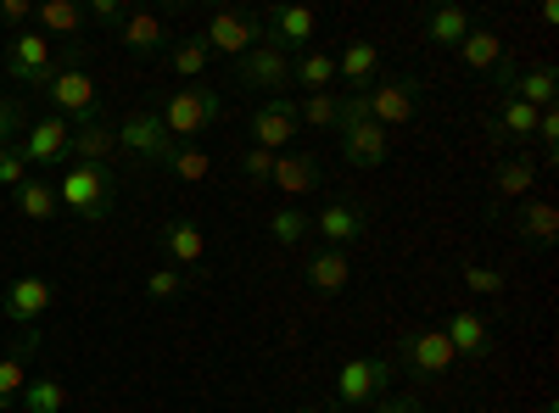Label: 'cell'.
Returning a JSON list of instances; mask_svg holds the SVG:
<instances>
[{
    "label": "cell",
    "instance_id": "6",
    "mask_svg": "<svg viewBox=\"0 0 559 413\" xmlns=\"http://www.w3.org/2000/svg\"><path fill=\"white\" fill-rule=\"evenodd\" d=\"M364 112H369V123H381V129L392 134L397 123H408V118L419 112V78H414V73H397V78L369 84V89H364Z\"/></svg>",
    "mask_w": 559,
    "mask_h": 413
},
{
    "label": "cell",
    "instance_id": "33",
    "mask_svg": "<svg viewBox=\"0 0 559 413\" xmlns=\"http://www.w3.org/2000/svg\"><path fill=\"white\" fill-rule=\"evenodd\" d=\"M376 73H381V51L364 45V39H353L347 51L336 57V78H347V84H376Z\"/></svg>",
    "mask_w": 559,
    "mask_h": 413
},
{
    "label": "cell",
    "instance_id": "29",
    "mask_svg": "<svg viewBox=\"0 0 559 413\" xmlns=\"http://www.w3.org/2000/svg\"><path fill=\"white\" fill-rule=\"evenodd\" d=\"M532 134H537V107H526V101H515V96H503V107H498V123H492V141L526 146Z\"/></svg>",
    "mask_w": 559,
    "mask_h": 413
},
{
    "label": "cell",
    "instance_id": "20",
    "mask_svg": "<svg viewBox=\"0 0 559 413\" xmlns=\"http://www.w3.org/2000/svg\"><path fill=\"white\" fill-rule=\"evenodd\" d=\"M157 246H163L168 263H179V268H197V263L207 257V235H202V223H191V218H168V223L157 229Z\"/></svg>",
    "mask_w": 559,
    "mask_h": 413
},
{
    "label": "cell",
    "instance_id": "14",
    "mask_svg": "<svg viewBox=\"0 0 559 413\" xmlns=\"http://www.w3.org/2000/svg\"><path fill=\"white\" fill-rule=\"evenodd\" d=\"M336 129H342V157H347L353 168H381V162H386L392 134H386L381 123H369V118H342Z\"/></svg>",
    "mask_w": 559,
    "mask_h": 413
},
{
    "label": "cell",
    "instance_id": "39",
    "mask_svg": "<svg viewBox=\"0 0 559 413\" xmlns=\"http://www.w3.org/2000/svg\"><path fill=\"white\" fill-rule=\"evenodd\" d=\"M464 286H471L476 296H503L509 291V274L503 268H487V263H471V268H464Z\"/></svg>",
    "mask_w": 559,
    "mask_h": 413
},
{
    "label": "cell",
    "instance_id": "25",
    "mask_svg": "<svg viewBox=\"0 0 559 413\" xmlns=\"http://www.w3.org/2000/svg\"><path fill=\"white\" fill-rule=\"evenodd\" d=\"M515 235L532 241V246H554V241H559V207H554L548 196L526 202V207L515 212Z\"/></svg>",
    "mask_w": 559,
    "mask_h": 413
},
{
    "label": "cell",
    "instance_id": "40",
    "mask_svg": "<svg viewBox=\"0 0 559 413\" xmlns=\"http://www.w3.org/2000/svg\"><path fill=\"white\" fill-rule=\"evenodd\" d=\"M185 286H191V274H179V268H157L152 280H146V296H152V302H174Z\"/></svg>",
    "mask_w": 559,
    "mask_h": 413
},
{
    "label": "cell",
    "instance_id": "15",
    "mask_svg": "<svg viewBox=\"0 0 559 413\" xmlns=\"http://www.w3.org/2000/svg\"><path fill=\"white\" fill-rule=\"evenodd\" d=\"M442 336L453 341L459 357H471V363H487V357H492V330H487V318L471 313V307L442 313Z\"/></svg>",
    "mask_w": 559,
    "mask_h": 413
},
{
    "label": "cell",
    "instance_id": "4",
    "mask_svg": "<svg viewBox=\"0 0 559 413\" xmlns=\"http://www.w3.org/2000/svg\"><path fill=\"white\" fill-rule=\"evenodd\" d=\"M392 375H397L392 357H347L336 375V397L347 408H376L381 397H392Z\"/></svg>",
    "mask_w": 559,
    "mask_h": 413
},
{
    "label": "cell",
    "instance_id": "23",
    "mask_svg": "<svg viewBox=\"0 0 559 413\" xmlns=\"http://www.w3.org/2000/svg\"><path fill=\"white\" fill-rule=\"evenodd\" d=\"M118 39L129 45L134 57H157L163 45H168V23H163L157 12H123V23H118Z\"/></svg>",
    "mask_w": 559,
    "mask_h": 413
},
{
    "label": "cell",
    "instance_id": "10",
    "mask_svg": "<svg viewBox=\"0 0 559 413\" xmlns=\"http://www.w3.org/2000/svg\"><path fill=\"white\" fill-rule=\"evenodd\" d=\"M45 96H51L57 118H68V123L96 118V78H90L84 68H57L51 84H45Z\"/></svg>",
    "mask_w": 559,
    "mask_h": 413
},
{
    "label": "cell",
    "instance_id": "17",
    "mask_svg": "<svg viewBox=\"0 0 559 413\" xmlns=\"http://www.w3.org/2000/svg\"><path fill=\"white\" fill-rule=\"evenodd\" d=\"M118 151V129L102 123V118H84L68 129V157L73 162H90V168H107V157Z\"/></svg>",
    "mask_w": 559,
    "mask_h": 413
},
{
    "label": "cell",
    "instance_id": "31",
    "mask_svg": "<svg viewBox=\"0 0 559 413\" xmlns=\"http://www.w3.org/2000/svg\"><path fill=\"white\" fill-rule=\"evenodd\" d=\"M68 402H73V391H68L62 375H39V380H28L23 397H17V408H28V413H62Z\"/></svg>",
    "mask_w": 559,
    "mask_h": 413
},
{
    "label": "cell",
    "instance_id": "9",
    "mask_svg": "<svg viewBox=\"0 0 559 413\" xmlns=\"http://www.w3.org/2000/svg\"><path fill=\"white\" fill-rule=\"evenodd\" d=\"M236 78H241L247 89H269V96H286V84H292V57L280 51L274 39H263V45H252V51L236 62Z\"/></svg>",
    "mask_w": 559,
    "mask_h": 413
},
{
    "label": "cell",
    "instance_id": "8",
    "mask_svg": "<svg viewBox=\"0 0 559 413\" xmlns=\"http://www.w3.org/2000/svg\"><path fill=\"white\" fill-rule=\"evenodd\" d=\"M202 45H207V51H218V57H236L241 62L252 45H263V23L252 12H241V7H224V12H213Z\"/></svg>",
    "mask_w": 559,
    "mask_h": 413
},
{
    "label": "cell",
    "instance_id": "35",
    "mask_svg": "<svg viewBox=\"0 0 559 413\" xmlns=\"http://www.w3.org/2000/svg\"><path fill=\"white\" fill-rule=\"evenodd\" d=\"M168 179H185V185H202V179H213V157L202 146H174L168 151Z\"/></svg>",
    "mask_w": 559,
    "mask_h": 413
},
{
    "label": "cell",
    "instance_id": "46",
    "mask_svg": "<svg viewBox=\"0 0 559 413\" xmlns=\"http://www.w3.org/2000/svg\"><path fill=\"white\" fill-rule=\"evenodd\" d=\"M0 23H12L23 34V28H34V7L28 0H0Z\"/></svg>",
    "mask_w": 559,
    "mask_h": 413
},
{
    "label": "cell",
    "instance_id": "44",
    "mask_svg": "<svg viewBox=\"0 0 559 413\" xmlns=\"http://www.w3.org/2000/svg\"><path fill=\"white\" fill-rule=\"evenodd\" d=\"M17 134H23V107L17 101H0V151L17 146Z\"/></svg>",
    "mask_w": 559,
    "mask_h": 413
},
{
    "label": "cell",
    "instance_id": "2",
    "mask_svg": "<svg viewBox=\"0 0 559 413\" xmlns=\"http://www.w3.org/2000/svg\"><path fill=\"white\" fill-rule=\"evenodd\" d=\"M157 118H163V129H168V141L174 146H197V134H207L218 118H224V101L213 96V84H185V89H174V96L157 107Z\"/></svg>",
    "mask_w": 559,
    "mask_h": 413
},
{
    "label": "cell",
    "instance_id": "28",
    "mask_svg": "<svg viewBox=\"0 0 559 413\" xmlns=\"http://www.w3.org/2000/svg\"><path fill=\"white\" fill-rule=\"evenodd\" d=\"M12 202H17V212L23 218H34V223H51L57 212H62V202H57V185H51V179H23V185L12 191Z\"/></svg>",
    "mask_w": 559,
    "mask_h": 413
},
{
    "label": "cell",
    "instance_id": "11",
    "mask_svg": "<svg viewBox=\"0 0 559 413\" xmlns=\"http://www.w3.org/2000/svg\"><path fill=\"white\" fill-rule=\"evenodd\" d=\"M68 118H39L34 129H23V141H17V157L28 162V168H57V162H68Z\"/></svg>",
    "mask_w": 559,
    "mask_h": 413
},
{
    "label": "cell",
    "instance_id": "38",
    "mask_svg": "<svg viewBox=\"0 0 559 413\" xmlns=\"http://www.w3.org/2000/svg\"><path fill=\"white\" fill-rule=\"evenodd\" d=\"M302 229H313V218H302V207H280V212L269 218L274 246H297V241H302Z\"/></svg>",
    "mask_w": 559,
    "mask_h": 413
},
{
    "label": "cell",
    "instance_id": "7",
    "mask_svg": "<svg viewBox=\"0 0 559 413\" xmlns=\"http://www.w3.org/2000/svg\"><path fill=\"white\" fill-rule=\"evenodd\" d=\"M302 134V123H297V101L292 96H263L258 107H252V146H263V151H286L292 141Z\"/></svg>",
    "mask_w": 559,
    "mask_h": 413
},
{
    "label": "cell",
    "instance_id": "1",
    "mask_svg": "<svg viewBox=\"0 0 559 413\" xmlns=\"http://www.w3.org/2000/svg\"><path fill=\"white\" fill-rule=\"evenodd\" d=\"M57 202H62V212H73V218H84V223H102V218H112V207H118V179H112V168L68 162L62 179H57Z\"/></svg>",
    "mask_w": 559,
    "mask_h": 413
},
{
    "label": "cell",
    "instance_id": "36",
    "mask_svg": "<svg viewBox=\"0 0 559 413\" xmlns=\"http://www.w3.org/2000/svg\"><path fill=\"white\" fill-rule=\"evenodd\" d=\"M297 123H308V129H336V123H342V96H336V89H319V96L297 101Z\"/></svg>",
    "mask_w": 559,
    "mask_h": 413
},
{
    "label": "cell",
    "instance_id": "22",
    "mask_svg": "<svg viewBox=\"0 0 559 413\" xmlns=\"http://www.w3.org/2000/svg\"><path fill=\"white\" fill-rule=\"evenodd\" d=\"M302 280H308V291H319V296H336V291H347V280H353V263H347V252L324 246V252H313V257L302 263Z\"/></svg>",
    "mask_w": 559,
    "mask_h": 413
},
{
    "label": "cell",
    "instance_id": "26",
    "mask_svg": "<svg viewBox=\"0 0 559 413\" xmlns=\"http://www.w3.org/2000/svg\"><path fill=\"white\" fill-rule=\"evenodd\" d=\"M554 89H559V73H554V62H537V68H526V73H515L509 78V96L515 101H526V107H554Z\"/></svg>",
    "mask_w": 559,
    "mask_h": 413
},
{
    "label": "cell",
    "instance_id": "32",
    "mask_svg": "<svg viewBox=\"0 0 559 413\" xmlns=\"http://www.w3.org/2000/svg\"><path fill=\"white\" fill-rule=\"evenodd\" d=\"M292 84H302L308 96L331 89V84H336V57H324V51H302V57H292Z\"/></svg>",
    "mask_w": 559,
    "mask_h": 413
},
{
    "label": "cell",
    "instance_id": "12",
    "mask_svg": "<svg viewBox=\"0 0 559 413\" xmlns=\"http://www.w3.org/2000/svg\"><path fill=\"white\" fill-rule=\"evenodd\" d=\"M51 302H57V291H51V280H39V274H23V280H12L7 296H0L7 318L23 325V330H39V318L51 313Z\"/></svg>",
    "mask_w": 559,
    "mask_h": 413
},
{
    "label": "cell",
    "instance_id": "45",
    "mask_svg": "<svg viewBox=\"0 0 559 413\" xmlns=\"http://www.w3.org/2000/svg\"><path fill=\"white\" fill-rule=\"evenodd\" d=\"M369 413H426V397L419 391H403V397H381Z\"/></svg>",
    "mask_w": 559,
    "mask_h": 413
},
{
    "label": "cell",
    "instance_id": "5",
    "mask_svg": "<svg viewBox=\"0 0 559 413\" xmlns=\"http://www.w3.org/2000/svg\"><path fill=\"white\" fill-rule=\"evenodd\" d=\"M7 73H12V84H23V89H45V84H51V73H57V45L45 39L39 28L12 34V45H7Z\"/></svg>",
    "mask_w": 559,
    "mask_h": 413
},
{
    "label": "cell",
    "instance_id": "48",
    "mask_svg": "<svg viewBox=\"0 0 559 413\" xmlns=\"http://www.w3.org/2000/svg\"><path fill=\"white\" fill-rule=\"evenodd\" d=\"M297 413H331V408H324V402H302Z\"/></svg>",
    "mask_w": 559,
    "mask_h": 413
},
{
    "label": "cell",
    "instance_id": "42",
    "mask_svg": "<svg viewBox=\"0 0 559 413\" xmlns=\"http://www.w3.org/2000/svg\"><path fill=\"white\" fill-rule=\"evenodd\" d=\"M23 179H28V162L17 157V146H7L0 151V191H17Z\"/></svg>",
    "mask_w": 559,
    "mask_h": 413
},
{
    "label": "cell",
    "instance_id": "30",
    "mask_svg": "<svg viewBox=\"0 0 559 413\" xmlns=\"http://www.w3.org/2000/svg\"><path fill=\"white\" fill-rule=\"evenodd\" d=\"M492 191H498V202H526L537 191V168L526 157H503L492 168Z\"/></svg>",
    "mask_w": 559,
    "mask_h": 413
},
{
    "label": "cell",
    "instance_id": "19",
    "mask_svg": "<svg viewBox=\"0 0 559 413\" xmlns=\"http://www.w3.org/2000/svg\"><path fill=\"white\" fill-rule=\"evenodd\" d=\"M258 23H263V39H274L280 51H286V45H308L319 34V17L308 7H269Z\"/></svg>",
    "mask_w": 559,
    "mask_h": 413
},
{
    "label": "cell",
    "instance_id": "41",
    "mask_svg": "<svg viewBox=\"0 0 559 413\" xmlns=\"http://www.w3.org/2000/svg\"><path fill=\"white\" fill-rule=\"evenodd\" d=\"M241 173H247V179H252V185L263 191V185H269V179H274V151H263V146H252V151L241 157Z\"/></svg>",
    "mask_w": 559,
    "mask_h": 413
},
{
    "label": "cell",
    "instance_id": "24",
    "mask_svg": "<svg viewBox=\"0 0 559 413\" xmlns=\"http://www.w3.org/2000/svg\"><path fill=\"white\" fill-rule=\"evenodd\" d=\"M269 185H280V191H286V196L297 202V196L319 191V162H313L308 151H280V157H274V179H269Z\"/></svg>",
    "mask_w": 559,
    "mask_h": 413
},
{
    "label": "cell",
    "instance_id": "13",
    "mask_svg": "<svg viewBox=\"0 0 559 413\" xmlns=\"http://www.w3.org/2000/svg\"><path fill=\"white\" fill-rule=\"evenodd\" d=\"M118 146L134 151L140 162H168V151H174V141H168V129H163L157 112H129L118 123Z\"/></svg>",
    "mask_w": 559,
    "mask_h": 413
},
{
    "label": "cell",
    "instance_id": "3",
    "mask_svg": "<svg viewBox=\"0 0 559 413\" xmlns=\"http://www.w3.org/2000/svg\"><path fill=\"white\" fill-rule=\"evenodd\" d=\"M392 363H403V369L419 375V380H437V375H448L453 363H459V352L442 336V325H426V330H403L397 336V357Z\"/></svg>",
    "mask_w": 559,
    "mask_h": 413
},
{
    "label": "cell",
    "instance_id": "47",
    "mask_svg": "<svg viewBox=\"0 0 559 413\" xmlns=\"http://www.w3.org/2000/svg\"><path fill=\"white\" fill-rule=\"evenodd\" d=\"M84 17H102V23H123V7H118V0H90V7H84Z\"/></svg>",
    "mask_w": 559,
    "mask_h": 413
},
{
    "label": "cell",
    "instance_id": "21",
    "mask_svg": "<svg viewBox=\"0 0 559 413\" xmlns=\"http://www.w3.org/2000/svg\"><path fill=\"white\" fill-rule=\"evenodd\" d=\"M313 229L324 235V246H336V252H347L364 229H369V212L364 207H353V202H331L319 218H313Z\"/></svg>",
    "mask_w": 559,
    "mask_h": 413
},
{
    "label": "cell",
    "instance_id": "49",
    "mask_svg": "<svg viewBox=\"0 0 559 413\" xmlns=\"http://www.w3.org/2000/svg\"><path fill=\"white\" fill-rule=\"evenodd\" d=\"M0 73H7V45H0Z\"/></svg>",
    "mask_w": 559,
    "mask_h": 413
},
{
    "label": "cell",
    "instance_id": "16",
    "mask_svg": "<svg viewBox=\"0 0 559 413\" xmlns=\"http://www.w3.org/2000/svg\"><path fill=\"white\" fill-rule=\"evenodd\" d=\"M28 357H39V330H23L7 352H0V408H17L23 386L34 380L28 375Z\"/></svg>",
    "mask_w": 559,
    "mask_h": 413
},
{
    "label": "cell",
    "instance_id": "27",
    "mask_svg": "<svg viewBox=\"0 0 559 413\" xmlns=\"http://www.w3.org/2000/svg\"><path fill=\"white\" fill-rule=\"evenodd\" d=\"M459 57H464V68H471V73H498V62L509 57V45L492 28H471V34L459 39Z\"/></svg>",
    "mask_w": 559,
    "mask_h": 413
},
{
    "label": "cell",
    "instance_id": "37",
    "mask_svg": "<svg viewBox=\"0 0 559 413\" xmlns=\"http://www.w3.org/2000/svg\"><path fill=\"white\" fill-rule=\"evenodd\" d=\"M168 62H174V73H179L185 84H197V78L207 73V62H213V51H207V45H202V34H197V39H179Z\"/></svg>",
    "mask_w": 559,
    "mask_h": 413
},
{
    "label": "cell",
    "instance_id": "43",
    "mask_svg": "<svg viewBox=\"0 0 559 413\" xmlns=\"http://www.w3.org/2000/svg\"><path fill=\"white\" fill-rule=\"evenodd\" d=\"M532 141H543L548 162L559 157V112H554V107H543V112H537V134H532Z\"/></svg>",
    "mask_w": 559,
    "mask_h": 413
},
{
    "label": "cell",
    "instance_id": "18",
    "mask_svg": "<svg viewBox=\"0 0 559 413\" xmlns=\"http://www.w3.org/2000/svg\"><path fill=\"white\" fill-rule=\"evenodd\" d=\"M84 7L79 0H39L34 7V28L51 39V45H79V34H84Z\"/></svg>",
    "mask_w": 559,
    "mask_h": 413
},
{
    "label": "cell",
    "instance_id": "34",
    "mask_svg": "<svg viewBox=\"0 0 559 413\" xmlns=\"http://www.w3.org/2000/svg\"><path fill=\"white\" fill-rule=\"evenodd\" d=\"M476 23H471V12H464V7H437V12H426V39L431 45H453V51H459V39L464 34H471Z\"/></svg>",
    "mask_w": 559,
    "mask_h": 413
}]
</instances>
